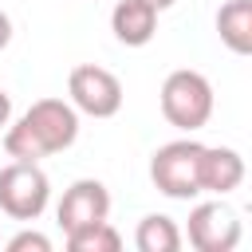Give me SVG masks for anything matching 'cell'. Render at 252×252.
Wrapping results in <instances>:
<instances>
[{"label":"cell","instance_id":"1","mask_svg":"<svg viewBox=\"0 0 252 252\" xmlns=\"http://www.w3.org/2000/svg\"><path fill=\"white\" fill-rule=\"evenodd\" d=\"M75 138H79V106L71 98H39L20 114V122H8L4 150L12 161H39L75 146Z\"/></svg>","mask_w":252,"mask_h":252},{"label":"cell","instance_id":"2","mask_svg":"<svg viewBox=\"0 0 252 252\" xmlns=\"http://www.w3.org/2000/svg\"><path fill=\"white\" fill-rule=\"evenodd\" d=\"M213 102H217L213 98V83L201 71L181 67V71H169L165 83H161V114H165L169 126H177L185 134L201 130L213 118Z\"/></svg>","mask_w":252,"mask_h":252},{"label":"cell","instance_id":"3","mask_svg":"<svg viewBox=\"0 0 252 252\" xmlns=\"http://www.w3.org/2000/svg\"><path fill=\"white\" fill-rule=\"evenodd\" d=\"M201 154L205 146L193 138H177L154 150L150 158V181L158 185V193H165L169 201H189L201 189Z\"/></svg>","mask_w":252,"mask_h":252},{"label":"cell","instance_id":"4","mask_svg":"<svg viewBox=\"0 0 252 252\" xmlns=\"http://www.w3.org/2000/svg\"><path fill=\"white\" fill-rule=\"evenodd\" d=\"M51 201V181L39 161H8L0 169V213L12 220H35Z\"/></svg>","mask_w":252,"mask_h":252},{"label":"cell","instance_id":"5","mask_svg":"<svg viewBox=\"0 0 252 252\" xmlns=\"http://www.w3.org/2000/svg\"><path fill=\"white\" fill-rule=\"evenodd\" d=\"M67 98L79 106V114L91 118H114L122 110V83L114 71L98 67V63H79L67 75Z\"/></svg>","mask_w":252,"mask_h":252},{"label":"cell","instance_id":"6","mask_svg":"<svg viewBox=\"0 0 252 252\" xmlns=\"http://www.w3.org/2000/svg\"><path fill=\"white\" fill-rule=\"evenodd\" d=\"M185 236L197 252H232L240 244V220L224 201H201L189 209Z\"/></svg>","mask_w":252,"mask_h":252},{"label":"cell","instance_id":"7","mask_svg":"<svg viewBox=\"0 0 252 252\" xmlns=\"http://www.w3.org/2000/svg\"><path fill=\"white\" fill-rule=\"evenodd\" d=\"M55 217H59L63 236L75 232V228H87V224L106 220V217H110V193H106V185L94 181V177H79V181L59 197Z\"/></svg>","mask_w":252,"mask_h":252},{"label":"cell","instance_id":"8","mask_svg":"<svg viewBox=\"0 0 252 252\" xmlns=\"http://www.w3.org/2000/svg\"><path fill=\"white\" fill-rule=\"evenodd\" d=\"M110 32L126 47H146L158 32V8H150L146 0H118L110 12Z\"/></svg>","mask_w":252,"mask_h":252},{"label":"cell","instance_id":"9","mask_svg":"<svg viewBox=\"0 0 252 252\" xmlns=\"http://www.w3.org/2000/svg\"><path fill=\"white\" fill-rule=\"evenodd\" d=\"M240 181H244V158L232 146H205V154H201V189L224 197Z\"/></svg>","mask_w":252,"mask_h":252},{"label":"cell","instance_id":"10","mask_svg":"<svg viewBox=\"0 0 252 252\" xmlns=\"http://www.w3.org/2000/svg\"><path fill=\"white\" fill-rule=\"evenodd\" d=\"M217 35L228 51L252 55V0H224L217 12Z\"/></svg>","mask_w":252,"mask_h":252},{"label":"cell","instance_id":"11","mask_svg":"<svg viewBox=\"0 0 252 252\" xmlns=\"http://www.w3.org/2000/svg\"><path fill=\"white\" fill-rule=\"evenodd\" d=\"M181 240H185V236H181L177 220L165 217V213H150V217H142V220H138V232H134L138 252H177Z\"/></svg>","mask_w":252,"mask_h":252},{"label":"cell","instance_id":"12","mask_svg":"<svg viewBox=\"0 0 252 252\" xmlns=\"http://www.w3.org/2000/svg\"><path fill=\"white\" fill-rule=\"evenodd\" d=\"M67 248L71 252H118L122 248V236L110 220H98V224H87V228H75L67 232Z\"/></svg>","mask_w":252,"mask_h":252},{"label":"cell","instance_id":"13","mask_svg":"<svg viewBox=\"0 0 252 252\" xmlns=\"http://www.w3.org/2000/svg\"><path fill=\"white\" fill-rule=\"evenodd\" d=\"M8 252H51V240L43 232H35V228H24V232H16L8 240Z\"/></svg>","mask_w":252,"mask_h":252},{"label":"cell","instance_id":"14","mask_svg":"<svg viewBox=\"0 0 252 252\" xmlns=\"http://www.w3.org/2000/svg\"><path fill=\"white\" fill-rule=\"evenodd\" d=\"M8 122H12V94L0 91V130H8Z\"/></svg>","mask_w":252,"mask_h":252},{"label":"cell","instance_id":"15","mask_svg":"<svg viewBox=\"0 0 252 252\" xmlns=\"http://www.w3.org/2000/svg\"><path fill=\"white\" fill-rule=\"evenodd\" d=\"M12 43V16L8 12H0V51Z\"/></svg>","mask_w":252,"mask_h":252},{"label":"cell","instance_id":"16","mask_svg":"<svg viewBox=\"0 0 252 252\" xmlns=\"http://www.w3.org/2000/svg\"><path fill=\"white\" fill-rule=\"evenodd\" d=\"M150 8H158V12H165V8H173V0H146Z\"/></svg>","mask_w":252,"mask_h":252}]
</instances>
